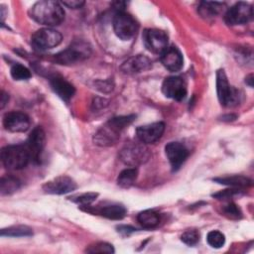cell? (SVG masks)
<instances>
[{"instance_id":"cell-1","label":"cell","mask_w":254,"mask_h":254,"mask_svg":"<svg viewBox=\"0 0 254 254\" xmlns=\"http://www.w3.org/2000/svg\"><path fill=\"white\" fill-rule=\"evenodd\" d=\"M30 16L39 24L56 26L64 21V11L59 2L43 0L33 5L30 10Z\"/></svg>"},{"instance_id":"cell-2","label":"cell","mask_w":254,"mask_h":254,"mask_svg":"<svg viewBox=\"0 0 254 254\" xmlns=\"http://www.w3.org/2000/svg\"><path fill=\"white\" fill-rule=\"evenodd\" d=\"M91 55V47L84 41H74L65 50L56 55L55 60L60 64L69 65L81 63Z\"/></svg>"},{"instance_id":"cell-3","label":"cell","mask_w":254,"mask_h":254,"mask_svg":"<svg viewBox=\"0 0 254 254\" xmlns=\"http://www.w3.org/2000/svg\"><path fill=\"white\" fill-rule=\"evenodd\" d=\"M3 165L9 170H21L25 168L31 160L26 145H10L1 151Z\"/></svg>"},{"instance_id":"cell-4","label":"cell","mask_w":254,"mask_h":254,"mask_svg":"<svg viewBox=\"0 0 254 254\" xmlns=\"http://www.w3.org/2000/svg\"><path fill=\"white\" fill-rule=\"evenodd\" d=\"M114 33L123 41L131 40L138 32L139 25L137 21L128 13L118 11L113 18Z\"/></svg>"},{"instance_id":"cell-5","label":"cell","mask_w":254,"mask_h":254,"mask_svg":"<svg viewBox=\"0 0 254 254\" xmlns=\"http://www.w3.org/2000/svg\"><path fill=\"white\" fill-rule=\"evenodd\" d=\"M216 90L221 105L230 107L239 102V91L228 83L226 74L223 69L217 70L216 73Z\"/></svg>"},{"instance_id":"cell-6","label":"cell","mask_w":254,"mask_h":254,"mask_svg":"<svg viewBox=\"0 0 254 254\" xmlns=\"http://www.w3.org/2000/svg\"><path fill=\"white\" fill-rule=\"evenodd\" d=\"M119 157L124 164L135 167L148 161L150 153L143 143H128L121 149Z\"/></svg>"},{"instance_id":"cell-7","label":"cell","mask_w":254,"mask_h":254,"mask_svg":"<svg viewBox=\"0 0 254 254\" xmlns=\"http://www.w3.org/2000/svg\"><path fill=\"white\" fill-rule=\"evenodd\" d=\"M63 36L60 32L52 28H43L33 34L31 44L36 50L45 51L60 45Z\"/></svg>"},{"instance_id":"cell-8","label":"cell","mask_w":254,"mask_h":254,"mask_svg":"<svg viewBox=\"0 0 254 254\" xmlns=\"http://www.w3.org/2000/svg\"><path fill=\"white\" fill-rule=\"evenodd\" d=\"M143 43L148 51L161 55L168 48V36L162 30L146 29L143 32Z\"/></svg>"},{"instance_id":"cell-9","label":"cell","mask_w":254,"mask_h":254,"mask_svg":"<svg viewBox=\"0 0 254 254\" xmlns=\"http://www.w3.org/2000/svg\"><path fill=\"white\" fill-rule=\"evenodd\" d=\"M253 9L251 5L245 2H238L229 8L225 14V22L228 25L246 24L252 19Z\"/></svg>"},{"instance_id":"cell-10","label":"cell","mask_w":254,"mask_h":254,"mask_svg":"<svg viewBox=\"0 0 254 254\" xmlns=\"http://www.w3.org/2000/svg\"><path fill=\"white\" fill-rule=\"evenodd\" d=\"M25 145L29 151L31 160L35 163H39L46 145V135L42 127L38 126L32 130Z\"/></svg>"},{"instance_id":"cell-11","label":"cell","mask_w":254,"mask_h":254,"mask_svg":"<svg viewBox=\"0 0 254 254\" xmlns=\"http://www.w3.org/2000/svg\"><path fill=\"white\" fill-rule=\"evenodd\" d=\"M162 91L165 96L181 101L187 95L186 81L181 76H169L163 82Z\"/></svg>"},{"instance_id":"cell-12","label":"cell","mask_w":254,"mask_h":254,"mask_svg":"<svg viewBox=\"0 0 254 254\" xmlns=\"http://www.w3.org/2000/svg\"><path fill=\"white\" fill-rule=\"evenodd\" d=\"M122 129H120L111 119L103 125L94 135V143L98 146L106 147V146H111L114 145L121 133Z\"/></svg>"},{"instance_id":"cell-13","label":"cell","mask_w":254,"mask_h":254,"mask_svg":"<svg viewBox=\"0 0 254 254\" xmlns=\"http://www.w3.org/2000/svg\"><path fill=\"white\" fill-rule=\"evenodd\" d=\"M76 189L75 182L67 176L57 177L43 186V190L46 193L51 194H64L70 192Z\"/></svg>"},{"instance_id":"cell-14","label":"cell","mask_w":254,"mask_h":254,"mask_svg":"<svg viewBox=\"0 0 254 254\" xmlns=\"http://www.w3.org/2000/svg\"><path fill=\"white\" fill-rule=\"evenodd\" d=\"M165 131L163 122H155L152 124L139 126L136 129V136L143 144H153L157 142Z\"/></svg>"},{"instance_id":"cell-15","label":"cell","mask_w":254,"mask_h":254,"mask_svg":"<svg viewBox=\"0 0 254 254\" xmlns=\"http://www.w3.org/2000/svg\"><path fill=\"white\" fill-rule=\"evenodd\" d=\"M165 151L173 171L179 170L189 156V150L180 142H170L166 145Z\"/></svg>"},{"instance_id":"cell-16","label":"cell","mask_w":254,"mask_h":254,"mask_svg":"<svg viewBox=\"0 0 254 254\" xmlns=\"http://www.w3.org/2000/svg\"><path fill=\"white\" fill-rule=\"evenodd\" d=\"M3 125L11 132H25L30 127V119L23 112L12 111L4 115Z\"/></svg>"},{"instance_id":"cell-17","label":"cell","mask_w":254,"mask_h":254,"mask_svg":"<svg viewBox=\"0 0 254 254\" xmlns=\"http://www.w3.org/2000/svg\"><path fill=\"white\" fill-rule=\"evenodd\" d=\"M162 64L170 71H179L184 64L181 52L176 47H169L161 54Z\"/></svg>"},{"instance_id":"cell-18","label":"cell","mask_w":254,"mask_h":254,"mask_svg":"<svg viewBox=\"0 0 254 254\" xmlns=\"http://www.w3.org/2000/svg\"><path fill=\"white\" fill-rule=\"evenodd\" d=\"M152 67V62L145 56H134L125 61L121 65V70L126 74L139 73Z\"/></svg>"},{"instance_id":"cell-19","label":"cell","mask_w":254,"mask_h":254,"mask_svg":"<svg viewBox=\"0 0 254 254\" xmlns=\"http://www.w3.org/2000/svg\"><path fill=\"white\" fill-rule=\"evenodd\" d=\"M50 83H51L52 89L58 94V96L66 102L73 96L75 92L73 85L62 76L56 75L52 77L50 80Z\"/></svg>"},{"instance_id":"cell-20","label":"cell","mask_w":254,"mask_h":254,"mask_svg":"<svg viewBox=\"0 0 254 254\" xmlns=\"http://www.w3.org/2000/svg\"><path fill=\"white\" fill-rule=\"evenodd\" d=\"M94 213H98L109 219H122L126 215V208L121 204H108L102 207H96Z\"/></svg>"},{"instance_id":"cell-21","label":"cell","mask_w":254,"mask_h":254,"mask_svg":"<svg viewBox=\"0 0 254 254\" xmlns=\"http://www.w3.org/2000/svg\"><path fill=\"white\" fill-rule=\"evenodd\" d=\"M224 4L220 2L202 1L198 6V13L204 19H210L217 16L223 10Z\"/></svg>"},{"instance_id":"cell-22","label":"cell","mask_w":254,"mask_h":254,"mask_svg":"<svg viewBox=\"0 0 254 254\" xmlns=\"http://www.w3.org/2000/svg\"><path fill=\"white\" fill-rule=\"evenodd\" d=\"M214 182H217L218 184L229 186L232 188H245L249 187L252 184V181L246 177L243 176H229V177H221V178H215L213 179Z\"/></svg>"},{"instance_id":"cell-23","label":"cell","mask_w":254,"mask_h":254,"mask_svg":"<svg viewBox=\"0 0 254 254\" xmlns=\"http://www.w3.org/2000/svg\"><path fill=\"white\" fill-rule=\"evenodd\" d=\"M138 222L144 227V228H153L157 226L160 222V216L159 214L152 210V209H147L138 214Z\"/></svg>"},{"instance_id":"cell-24","label":"cell","mask_w":254,"mask_h":254,"mask_svg":"<svg viewBox=\"0 0 254 254\" xmlns=\"http://www.w3.org/2000/svg\"><path fill=\"white\" fill-rule=\"evenodd\" d=\"M138 175V171L135 168H129L123 170L118 178H117V184L119 187L123 189L130 188L136 181Z\"/></svg>"},{"instance_id":"cell-25","label":"cell","mask_w":254,"mask_h":254,"mask_svg":"<svg viewBox=\"0 0 254 254\" xmlns=\"http://www.w3.org/2000/svg\"><path fill=\"white\" fill-rule=\"evenodd\" d=\"M21 184L20 181L14 177L7 176L1 178L0 181V192L1 194H11L19 190Z\"/></svg>"},{"instance_id":"cell-26","label":"cell","mask_w":254,"mask_h":254,"mask_svg":"<svg viewBox=\"0 0 254 254\" xmlns=\"http://www.w3.org/2000/svg\"><path fill=\"white\" fill-rule=\"evenodd\" d=\"M32 234H33L32 228L26 225H14L7 228H3L1 230V236L23 237V236H31Z\"/></svg>"},{"instance_id":"cell-27","label":"cell","mask_w":254,"mask_h":254,"mask_svg":"<svg viewBox=\"0 0 254 254\" xmlns=\"http://www.w3.org/2000/svg\"><path fill=\"white\" fill-rule=\"evenodd\" d=\"M10 73L15 80H26L31 77L30 70L20 64H15L12 65Z\"/></svg>"},{"instance_id":"cell-28","label":"cell","mask_w":254,"mask_h":254,"mask_svg":"<svg viewBox=\"0 0 254 254\" xmlns=\"http://www.w3.org/2000/svg\"><path fill=\"white\" fill-rule=\"evenodd\" d=\"M97 195L98 193L96 192H85V193L72 195L69 197V199L82 206H86V205H89L91 202H93L96 199Z\"/></svg>"},{"instance_id":"cell-29","label":"cell","mask_w":254,"mask_h":254,"mask_svg":"<svg viewBox=\"0 0 254 254\" xmlns=\"http://www.w3.org/2000/svg\"><path fill=\"white\" fill-rule=\"evenodd\" d=\"M206 240L207 243L213 247V248H220L224 245L225 242V237L224 235L218 231V230H212L210 232H208L207 236H206Z\"/></svg>"},{"instance_id":"cell-30","label":"cell","mask_w":254,"mask_h":254,"mask_svg":"<svg viewBox=\"0 0 254 254\" xmlns=\"http://www.w3.org/2000/svg\"><path fill=\"white\" fill-rule=\"evenodd\" d=\"M88 253H113L114 249L111 244L106 242H97L86 248Z\"/></svg>"},{"instance_id":"cell-31","label":"cell","mask_w":254,"mask_h":254,"mask_svg":"<svg viewBox=\"0 0 254 254\" xmlns=\"http://www.w3.org/2000/svg\"><path fill=\"white\" fill-rule=\"evenodd\" d=\"M181 240L184 243L192 246V245H194V244H196L198 242V240H199V233L195 229H188V230H186L182 234Z\"/></svg>"},{"instance_id":"cell-32","label":"cell","mask_w":254,"mask_h":254,"mask_svg":"<svg viewBox=\"0 0 254 254\" xmlns=\"http://www.w3.org/2000/svg\"><path fill=\"white\" fill-rule=\"evenodd\" d=\"M222 211H223L224 215H226L227 217L232 218V219H238V218H240L242 216L241 210L233 202H229L226 205H224L222 207Z\"/></svg>"},{"instance_id":"cell-33","label":"cell","mask_w":254,"mask_h":254,"mask_svg":"<svg viewBox=\"0 0 254 254\" xmlns=\"http://www.w3.org/2000/svg\"><path fill=\"white\" fill-rule=\"evenodd\" d=\"M240 192H241V190H237L236 188H232L230 190H224L219 192H216V193L212 194V196L217 199H220V200H225L228 198H232L235 195H238Z\"/></svg>"},{"instance_id":"cell-34","label":"cell","mask_w":254,"mask_h":254,"mask_svg":"<svg viewBox=\"0 0 254 254\" xmlns=\"http://www.w3.org/2000/svg\"><path fill=\"white\" fill-rule=\"evenodd\" d=\"M63 4L70 9H78L84 5V1L81 0H69V1H63Z\"/></svg>"},{"instance_id":"cell-35","label":"cell","mask_w":254,"mask_h":254,"mask_svg":"<svg viewBox=\"0 0 254 254\" xmlns=\"http://www.w3.org/2000/svg\"><path fill=\"white\" fill-rule=\"evenodd\" d=\"M117 229H118V232H120L123 235H129L131 232L135 231V228L127 225H120L117 227Z\"/></svg>"},{"instance_id":"cell-36","label":"cell","mask_w":254,"mask_h":254,"mask_svg":"<svg viewBox=\"0 0 254 254\" xmlns=\"http://www.w3.org/2000/svg\"><path fill=\"white\" fill-rule=\"evenodd\" d=\"M9 100V96L7 93H5L4 91L1 92V96H0V104H1V108H4L5 104L8 102Z\"/></svg>"},{"instance_id":"cell-37","label":"cell","mask_w":254,"mask_h":254,"mask_svg":"<svg viewBox=\"0 0 254 254\" xmlns=\"http://www.w3.org/2000/svg\"><path fill=\"white\" fill-rule=\"evenodd\" d=\"M253 76H252V74H249L247 77H246V82L249 84V86H253Z\"/></svg>"}]
</instances>
